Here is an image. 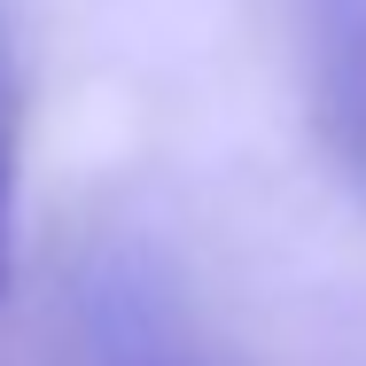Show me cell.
Wrapping results in <instances>:
<instances>
[{"instance_id":"6da1fadb","label":"cell","mask_w":366,"mask_h":366,"mask_svg":"<svg viewBox=\"0 0 366 366\" xmlns=\"http://www.w3.org/2000/svg\"><path fill=\"white\" fill-rule=\"evenodd\" d=\"M0 211H8V148H0Z\"/></svg>"}]
</instances>
